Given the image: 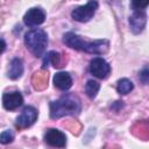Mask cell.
<instances>
[{
	"label": "cell",
	"instance_id": "6da1fadb",
	"mask_svg": "<svg viewBox=\"0 0 149 149\" xmlns=\"http://www.w3.org/2000/svg\"><path fill=\"white\" fill-rule=\"evenodd\" d=\"M63 42L70 47L71 49L85 51L87 54H94V55H102L108 51L109 43L106 40H97V41H85L79 35L74 33H65L63 35Z\"/></svg>",
	"mask_w": 149,
	"mask_h": 149
},
{
	"label": "cell",
	"instance_id": "7a4b0ae2",
	"mask_svg": "<svg viewBox=\"0 0 149 149\" xmlns=\"http://www.w3.org/2000/svg\"><path fill=\"white\" fill-rule=\"evenodd\" d=\"M81 109L80 100L71 93L62 95L56 101L50 102V118L59 119L66 115H77Z\"/></svg>",
	"mask_w": 149,
	"mask_h": 149
},
{
	"label": "cell",
	"instance_id": "3957f363",
	"mask_svg": "<svg viewBox=\"0 0 149 149\" xmlns=\"http://www.w3.org/2000/svg\"><path fill=\"white\" fill-rule=\"evenodd\" d=\"M24 44L35 57H42L48 45V35L42 29L29 30L24 35Z\"/></svg>",
	"mask_w": 149,
	"mask_h": 149
},
{
	"label": "cell",
	"instance_id": "277c9868",
	"mask_svg": "<svg viewBox=\"0 0 149 149\" xmlns=\"http://www.w3.org/2000/svg\"><path fill=\"white\" fill-rule=\"evenodd\" d=\"M97 9H98V1L90 0L86 5L76 7L71 12V16L73 20H76L78 22H87L93 17Z\"/></svg>",
	"mask_w": 149,
	"mask_h": 149
},
{
	"label": "cell",
	"instance_id": "5b68a950",
	"mask_svg": "<svg viewBox=\"0 0 149 149\" xmlns=\"http://www.w3.org/2000/svg\"><path fill=\"white\" fill-rule=\"evenodd\" d=\"M90 72L99 79H105L111 73V66L104 58L94 57L90 62Z\"/></svg>",
	"mask_w": 149,
	"mask_h": 149
},
{
	"label": "cell",
	"instance_id": "8992f818",
	"mask_svg": "<svg viewBox=\"0 0 149 149\" xmlns=\"http://www.w3.org/2000/svg\"><path fill=\"white\" fill-rule=\"evenodd\" d=\"M37 119V111L33 106H26L16 118V127L23 129L30 127Z\"/></svg>",
	"mask_w": 149,
	"mask_h": 149
},
{
	"label": "cell",
	"instance_id": "52a82bcc",
	"mask_svg": "<svg viewBox=\"0 0 149 149\" xmlns=\"http://www.w3.org/2000/svg\"><path fill=\"white\" fill-rule=\"evenodd\" d=\"M44 141L50 147H57V148H64L66 146V136L63 132L56 128H50L45 132Z\"/></svg>",
	"mask_w": 149,
	"mask_h": 149
},
{
	"label": "cell",
	"instance_id": "ba28073f",
	"mask_svg": "<svg viewBox=\"0 0 149 149\" xmlns=\"http://www.w3.org/2000/svg\"><path fill=\"white\" fill-rule=\"evenodd\" d=\"M44 20H45V12H44V9H42L40 7H34V8L28 9L23 16L24 24L29 26V27L40 26L44 22Z\"/></svg>",
	"mask_w": 149,
	"mask_h": 149
},
{
	"label": "cell",
	"instance_id": "9c48e42d",
	"mask_svg": "<svg viewBox=\"0 0 149 149\" xmlns=\"http://www.w3.org/2000/svg\"><path fill=\"white\" fill-rule=\"evenodd\" d=\"M147 24V14L143 9H135L132 16L129 17V26L130 30L134 34H140L143 31Z\"/></svg>",
	"mask_w": 149,
	"mask_h": 149
},
{
	"label": "cell",
	"instance_id": "30bf717a",
	"mask_svg": "<svg viewBox=\"0 0 149 149\" xmlns=\"http://www.w3.org/2000/svg\"><path fill=\"white\" fill-rule=\"evenodd\" d=\"M23 104V97L20 92H8L2 95V105L8 111H14Z\"/></svg>",
	"mask_w": 149,
	"mask_h": 149
},
{
	"label": "cell",
	"instance_id": "8fae6325",
	"mask_svg": "<svg viewBox=\"0 0 149 149\" xmlns=\"http://www.w3.org/2000/svg\"><path fill=\"white\" fill-rule=\"evenodd\" d=\"M54 85L61 91H68L72 86V77L68 72H57L54 76Z\"/></svg>",
	"mask_w": 149,
	"mask_h": 149
},
{
	"label": "cell",
	"instance_id": "7c38bea8",
	"mask_svg": "<svg viewBox=\"0 0 149 149\" xmlns=\"http://www.w3.org/2000/svg\"><path fill=\"white\" fill-rule=\"evenodd\" d=\"M23 73V63L20 58H14L10 62L9 70H8V77L13 80L19 79Z\"/></svg>",
	"mask_w": 149,
	"mask_h": 149
},
{
	"label": "cell",
	"instance_id": "4fadbf2b",
	"mask_svg": "<svg viewBox=\"0 0 149 149\" xmlns=\"http://www.w3.org/2000/svg\"><path fill=\"white\" fill-rule=\"evenodd\" d=\"M52 64L55 68H61L62 63H61V56L58 52L56 51H50L45 55V58L43 61V68H47L49 64Z\"/></svg>",
	"mask_w": 149,
	"mask_h": 149
},
{
	"label": "cell",
	"instance_id": "5bb4252c",
	"mask_svg": "<svg viewBox=\"0 0 149 149\" xmlns=\"http://www.w3.org/2000/svg\"><path fill=\"white\" fill-rule=\"evenodd\" d=\"M100 90V84L93 79H90L87 80V83L85 84V92H86V95L91 99L95 98L98 92Z\"/></svg>",
	"mask_w": 149,
	"mask_h": 149
},
{
	"label": "cell",
	"instance_id": "9a60e30c",
	"mask_svg": "<svg viewBox=\"0 0 149 149\" xmlns=\"http://www.w3.org/2000/svg\"><path fill=\"white\" fill-rule=\"evenodd\" d=\"M133 88H134V84H133L129 79H127V78L120 79V80L118 81V84H116V91H118L120 94H127V93H129Z\"/></svg>",
	"mask_w": 149,
	"mask_h": 149
},
{
	"label": "cell",
	"instance_id": "2e32d148",
	"mask_svg": "<svg viewBox=\"0 0 149 149\" xmlns=\"http://www.w3.org/2000/svg\"><path fill=\"white\" fill-rule=\"evenodd\" d=\"M13 140H14V134L12 133V130H5V132H2L1 135H0V142H1L2 144L10 143Z\"/></svg>",
	"mask_w": 149,
	"mask_h": 149
},
{
	"label": "cell",
	"instance_id": "e0dca14e",
	"mask_svg": "<svg viewBox=\"0 0 149 149\" xmlns=\"http://www.w3.org/2000/svg\"><path fill=\"white\" fill-rule=\"evenodd\" d=\"M149 5V0H132V6L135 9H143Z\"/></svg>",
	"mask_w": 149,
	"mask_h": 149
},
{
	"label": "cell",
	"instance_id": "ac0fdd59",
	"mask_svg": "<svg viewBox=\"0 0 149 149\" xmlns=\"http://www.w3.org/2000/svg\"><path fill=\"white\" fill-rule=\"evenodd\" d=\"M140 80L144 85H149V68H144L140 72Z\"/></svg>",
	"mask_w": 149,
	"mask_h": 149
},
{
	"label": "cell",
	"instance_id": "d6986e66",
	"mask_svg": "<svg viewBox=\"0 0 149 149\" xmlns=\"http://www.w3.org/2000/svg\"><path fill=\"white\" fill-rule=\"evenodd\" d=\"M1 44H2V47H1V52H3L5 49H6V43H5V40H3V38H1Z\"/></svg>",
	"mask_w": 149,
	"mask_h": 149
}]
</instances>
